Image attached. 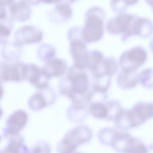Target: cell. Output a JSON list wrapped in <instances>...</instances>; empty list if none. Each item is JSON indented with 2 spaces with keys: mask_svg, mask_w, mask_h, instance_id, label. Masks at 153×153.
Wrapping results in <instances>:
<instances>
[{
  "mask_svg": "<svg viewBox=\"0 0 153 153\" xmlns=\"http://www.w3.org/2000/svg\"><path fill=\"white\" fill-rule=\"evenodd\" d=\"M82 70L74 65L71 66L66 77L60 81L59 90L62 95L68 98L72 103L88 105L91 91L89 90L88 75Z\"/></svg>",
  "mask_w": 153,
  "mask_h": 153,
  "instance_id": "obj_1",
  "label": "cell"
},
{
  "mask_svg": "<svg viewBox=\"0 0 153 153\" xmlns=\"http://www.w3.org/2000/svg\"><path fill=\"white\" fill-rule=\"evenodd\" d=\"M105 17L104 10L99 7H93L87 10L84 25L81 29L82 37L85 42H96L102 38Z\"/></svg>",
  "mask_w": 153,
  "mask_h": 153,
  "instance_id": "obj_2",
  "label": "cell"
},
{
  "mask_svg": "<svg viewBox=\"0 0 153 153\" xmlns=\"http://www.w3.org/2000/svg\"><path fill=\"white\" fill-rule=\"evenodd\" d=\"M91 129L85 125L77 126L68 131L58 143L60 153H73L81 145L89 142L92 136Z\"/></svg>",
  "mask_w": 153,
  "mask_h": 153,
  "instance_id": "obj_3",
  "label": "cell"
},
{
  "mask_svg": "<svg viewBox=\"0 0 153 153\" xmlns=\"http://www.w3.org/2000/svg\"><path fill=\"white\" fill-rule=\"evenodd\" d=\"M68 35L74 66L78 68L84 69L88 67L89 52L88 51L86 44L82 38L80 28L74 27L71 28L68 31Z\"/></svg>",
  "mask_w": 153,
  "mask_h": 153,
  "instance_id": "obj_4",
  "label": "cell"
},
{
  "mask_svg": "<svg viewBox=\"0 0 153 153\" xmlns=\"http://www.w3.org/2000/svg\"><path fill=\"white\" fill-rule=\"evenodd\" d=\"M147 58L146 51L142 47L136 46L123 52L119 59L121 70L135 71L146 62Z\"/></svg>",
  "mask_w": 153,
  "mask_h": 153,
  "instance_id": "obj_5",
  "label": "cell"
},
{
  "mask_svg": "<svg viewBox=\"0 0 153 153\" xmlns=\"http://www.w3.org/2000/svg\"><path fill=\"white\" fill-rule=\"evenodd\" d=\"M27 72V64L22 62H1L0 79L2 82H21L26 79Z\"/></svg>",
  "mask_w": 153,
  "mask_h": 153,
  "instance_id": "obj_6",
  "label": "cell"
},
{
  "mask_svg": "<svg viewBox=\"0 0 153 153\" xmlns=\"http://www.w3.org/2000/svg\"><path fill=\"white\" fill-rule=\"evenodd\" d=\"M134 15L124 12H120L108 22L106 27L108 31L111 34L123 35V39L129 37Z\"/></svg>",
  "mask_w": 153,
  "mask_h": 153,
  "instance_id": "obj_7",
  "label": "cell"
},
{
  "mask_svg": "<svg viewBox=\"0 0 153 153\" xmlns=\"http://www.w3.org/2000/svg\"><path fill=\"white\" fill-rule=\"evenodd\" d=\"M126 114L130 128L138 127L153 117V103L139 102L126 109Z\"/></svg>",
  "mask_w": 153,
  "mask_h": 153,
  "instance_id": "obj_8",
  "label": "cell"
},
{
  "mask_svg": "<svg viewBox=\"0 0 153 153\" xmlns=\"http://www.w3.org/2000/svg\"><path fill=\"white\" fill-rule=\"evenodd\" d=\"M43 36L42 32L36 26L27 25L18 29L15 33V42L19 45L36 44L41 42Z\"/></svg>",
  "mask_w": 153,
  "mask_h": 153,
  "instance_id": "obj_9",
  "label": "cell"
},
{
  "mask_svg": "<svg viewBox=\"0 0 153 153\" xmlns=\"http://www.w3.org/2000/svg\"><path fill=\"white\" fill-rule=\"evenodd\" d=\"M28 119V114L23 110L15 111L6 120V127L3 129V137L19 134L26 125Z\"/></svg>",
  "mask_w": 153,
  "mask_h": 153,
  "instance_id": "obj_10",
  "label": "cell"
},
{
  "mask_svg": "<svg viewBox=\"0 0 153 153\" xmlns=\"http://www.w3.org/2000/svg\"><path fill=\"white\" fill-rule=\"evenodd\" d=\"M27 72L26 79L35 88L39 90L48 86L51 77L42 67L33 63L27 64Z\"/></svg>",
  "mask_w": 153,
  "mask_h": 153,
  "instance_id": "obj_11",
  "label": "cell"
},
{
  "mask_svg": "<svg viewBox=\"0 0 153 153\" xmlns=\"http://www.w3.org/2000/svg\"><path fill=\"white\" fill-rule=\"evenodd\" d=\"M29 98L28 104L29 108L33 111H38L52 104L56 98L54 91L48 87L40 90Z\"/></svg>",
  "mask_w": 153,
  "mask_h": 153,
  "instance_id": "obj_12",
  "label": "cell"
},
{
  "mask_svg": "<svg viewBox=\"0 0 153 153\" xmlns=\"http://www.w3.org/2000/svg\"><path fill=\"white\" fill-rule=\"evenodd\" d=\"M11 19L23 22L28 20L31 14L30 4L26 0H18L12 3L9 8Z\"/></svg>",
  "mask_w": 153,
  "mask_h": 153,
  "instance_id": "obj_13",
  "label": "cell"
},
{
  "mask_svg": "<svg viewBox=\"0 0 153 153\" xmlns=\"http://www.w3.org/2000/svg\"><path fill=\"white\" fill-rule=\"evenodd\" d=\"M72 11L69 4L65 2H59L49 12L50 20L54 23H60L69 19L72 15Z\"/></svg>",
  "mask_w": 153,
  "mask_h": 153,
  "instance_id": "obj_14",
  "label": "cell"
},
{
  "mask_svg": "<svg viewBox=\"0 0 153 153\" xmlns=\"http://www.w3.org/2000/svg\"><path fill=\"white\" fill-rule=\"evenodd\" d=\"M123 130L117 128L111 146L118 152L128 153L134 137Z\"/></svg>",
  "mask_w": 153,
  "mask_h": 153,
  "instance_id": "obj_15",
  "label": "cell"
},
{
  "mask_svg": "<svg viewBox=\"0 0 153 153\" xmlns=\"http://www.w3.org/2000/svg\"><path fill=\"white\" fill-rule=\"evenodd\" d=\"M43 67L51 78L59 77L65 73L67 65L63 59L53 57L45 61Z\"/></svg>",
  "mask_w": 153,
  "mask_h": 153,
  "instance_id": "obj_16",
  "label": "cell"
},
{
  "mask_svg": "<svg viewBox=\"0 0 153 153\" xmlns=\"http://www.w3.org/2000/svg\"><path fill=\"white\" fill-rule=\"evenodd\" d=\"M8 140L7 145L1 151L2 152H28L29 150L24 144L23 137L19 134L3 137Z\"/></svg>",
  "mask_w": 153,
  "mask_h": 153,
  "instance_id": "obj_17",
  "label": "cell"
},
{
  "mask_svg": "<svg viewBox=\"0 0 153 153\" xmlns=\"http://www.w3.org/2000/svg\"><path fill=\"white\" fill-rule=\"evenodd\" d=\"M139 82V74L136 71L121 70L118 76V84L123 89L133 88L136 86Z\"/></svg>",
  "mask_w": 153,
  "mask_h": 153,
  "instance_id": "obj_18",
  "label": "cell"
},
{
  "mask_svg": "<svg viewBox=\"0 0 153 153\" xmlns=\"http://www.w3.org/2000/svg\"><path fill=\"white\" fill-rule=\"evenodd\" d=\"M86 105L72 103L67 110V116L69 120L75 123L84 120L87 117L88 111Z\"/></svg>",
  "mask_w": 153,
  "mask_h": 153,
  "instance_id": "obj_19",
  "label": "cell"
},
{
  "mask_svg": "<svg viewBox=\"0 0 153 153\" xmlns=\"http://www.w3.org/2000/svg\"><path fill=\"white\" fill-rule=\"evenodd\" d=\"M4 44L2 49V54L6 61H13L18 59L22 51L21 46L18 45L15 42L12 44Z\"/></svg>",
  "mask_w": 153,
  "mask_h": 153,
  "instance_id": "obj_20",
  "label": "cell"
},
{
  "mask_svg": "<svg viewBox=\"0 0 153 153\" xmlns=\"http://www.w3.org/2000/svg\"><path fill=\"white\" fill-rule=\"evenodd\" d=\"M88 111L94 117L97 119H106L108 115V110L105 103L101 102L90 103Z\"/></svg>",
  "mask_w": 153,
  "mask_h": 153,
  "instance_id": "obj_21",
  "label": "cell"
},
{
  "mask_svg": "<svg viewBox=\"0 0 153 153\" xmlns=\"http://www.w3.org/2000/svg\"><path fill=\"white\" fill-rule=\"evenodd\" d=\"M117 128L111 127H105L98 131L97 137L99 141L105 146H111Z\"/></svg>",
  "mask_w": 153,
  "mask_h": 153,
  "instance_id": "obj_22",
  "label": "cell"
},
{
  "mask_svg": "<svg viewBox=\"0 0 153 153\" xmlns=\"http://www.w3.org/2000/svg\"><path fill=\"white\" fill-rule=\"evenodd\" d=\"M103 54L100 51L93 50L89 52V59L88 67L92 73L96 71L101 65L104 60Z\"/></svg>",
  "mask_w": 153,
  "mask_h": 153,
  "instance_id": "obj_23",
  "label": "cell"
},
{
  "mask_svg": "<svg viewBox=\"0 0 153 153\" xmlns=\"http://www.w3.org/2000/svg\"><path fill=\"white\" fill-rule=\"evenodd\" d=\"M11 19L7 16L0 19V44L2 45L6 43L12 28Z\"/></svg>",
  "mask_w": 153,
  "mask_h": 153,
  "instance_id": "obj_24",
  "label": "cell"
},
{
  "mask_svg": "<svg viewBox=\"0 0 153 153\" xmlns=\"http://www.w3.org/2000/svg\"><path fill=\"white\" fill-rule=\"evenodd\" d=\"M56 50L52 45L48 44H42L39 46L37 51L38 58L45 62L53 57L56 54Z\"/></svg>",
  "mask_w": 153,
  "mask_h": 153,
  "instance_id": "obj_25",
  "label": "cell"
},
{
  "mask_svg": "<svg viewBox=\"0 0 153 153\" xmlns=\"http://www.w3.org/2000/svg\"><path fill=\"white\" fill-rule=\"evenodd\" d=\"M108 110V115L106 119L108 121L114 120L122 109L119 101L112 100L105 103Z\"/></svg>",
  "mask_w": 153,
  "mask_h": 153,
  "instance_id": "obj_26",
  "label": "cell"
},
{
  "mask_svg": "<svg viewBox=\"0 0 153 153\" xmlns=\"http://www.w3.org/2000/svg\"><path fill=\"white\" fill-rule=\"evenodd\" d=\"M139 82L143 86L148 88H153V68H145L139 74Z\"/></svg>",
  "mask_w": 153,
  "mask_h": 153,
  "instance_id": "obj_27",
  "label": "cell"
},
{
  "mask_svg": "<svg viewBox=\"0 0 153 153\" xmlns=\"http://www.w3.org/2000/svg\"><path fill=\"white\" fill-rule=\"evenodd\" d=\"M117 63L115 59L112 57H107L104 59L103 70L105 74L112 76L117 72Z\"/></svg>",
  "mask_w": 153,
  "mask_h": 153,
  "instance_id": "obj_28",
  "label": "cell"
},
{
  "mask_svg": "<svg viewBox=\"0 0 153 153\" xmlns=\"http://www.w3.org/2000/svg\"><path fill=\"white\" fill-rule=\"evenodd\" d=\"M139 0H111V6L112 9L117 12H123L128 6L136 4Z\"/></svg>",
  "mask_w": 153,
  "mask_h": 153,
  "instance_id": "obj_29",
  "label": "cell"
},
{
  "mask_svg": "<svg viewBox=\"0 0 153 153\" xmlns=\"http://www.w3.org/2000/svg\"><path fill=\"white\" fill-rule=\"evenodd\" d=\"M45 151V152H50V148L48 144L44 142L37 143L33 149V152H39V151Z\"/></svg>",
  "mask_w": 153,
  "mask_h": 153,
  "instance_id": "obj_30",
  "label": "cell"
},
{
  "mask_svg": "<svg viewBox=\"0 0 153 153\" xmlns=\"http://www.w3.org/2000/svg\"><path fill=\"white\" fill-rule=\"evenodd\" d=\"M14 1V0H0V6H10Z\"/></svg>",
  "mask_w": 153,
  "mask_h": 153,
  "instance_id": "obj_31",
  "label": "cell"
},
{
  "mask_svg": "<svg viewBox=\"0 0 153 153\" xmlns=\"http://www.w3.org/2000/svg\"><path fill=\"white\" fill-rule=\"evenodd\" d=\"M40 2H42L46 4H52L57 3L60 2L62 0H39Z\"/></svg>",
  "mask_w": 153,
  "mask_h": 153,
  "instance_id": "obj_32",
  "label": "cell"
},
{
  "mask_svg": "<svg viewBox=\"0 0 153 153\" xmlns=\"http://www.w3.org/2000/svg\"><path fill=\"white\" fill-rule=\"evenodd\" d=\"M147 3L153 10V0H145Z\"/></svg>",
  "mask_w": 153,
  "mask_h": 153,
  "instance_id": "obj_33",
  "label": "cell"
},
{
  "mask_svg": "<svg viewBox=\"0 0 153 153\" xmlns=\"http://www.w3.org/2000/svg\"><path fill=\"white\" fill-rule=\"evenodd\" d=\"M149 46L151 51L153 53V37L152 39L149 42Z\"/></svg>",
  "mask_w": 153,
  "mask_h": 153,
  "instance_id": "obj_34",
  "label": "cell"
},
{
  "mask_svg": "<svg viewBox=\"0 0 153 153\" xmlns=\"http://www.w3.org/2000/svg\"><path fill=\"white\" fill-rule=\"evenodd\" d=\"M78 0H66L65 1L66 2H67L69 4L76 2Z\"/></svg>",
  "mask_w": 153,
  "mask_h": 153,
  "instance_id": "obj_35",
  "label": "cell"
}]
</instances>
